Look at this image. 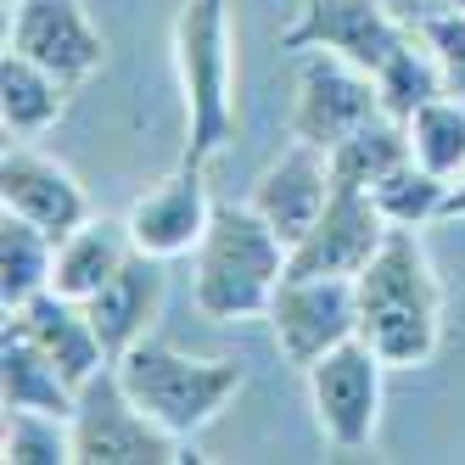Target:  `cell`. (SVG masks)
<instances>
[{
  "instance_id": "cell-1",
  "label": "cell",
  "mask_w": 465,
  "mask_h": 465,
  "mask_svg": "<svg viewBox=\"0 0 465 465\" xmlns=\"http://www.w3.org/2000/svg\"><path fill=\"white\" fill-rule=\"evenodd\" d=\"M359 286V337L387 371H426L443 348V281L415 224H392L381 252L353 275Z\"/></svg>"
},
{
  "instance_id": "cell-2",
  "label": "cell",
  "mask_w": 465,
  "mask_h": 465,
  "mask_svg": "<svg viewBox=\"0 0 465 465\" xmlns=\"http://www.w3.org/2000/svg\"><path fill=\"white\" fill-rule=\"evenodd\" d=\"M292 247L252 203H219L203 247L191 252V297L203 320L236 325L270 314L275 292L286 281Z\"/></svg>"
},
{
  "instance_id": "cell-3",
  "label": "cell",
  "mask_w": 465,
  "mask_h": 465,
  "mask_svg": "<svg viewBox=\"0 0 465 465\" xmlns=\"http://www.w3.org/2000/svg\"><path fill=\"white\" fill-rule=\"evenodd\" d=\"M174 74L185 95V163H208L236 141V6L185 0L174 12Z\"/></svg>"
},
{
  "instance_id": "cell-4",
  "label": "cell",
  "mask_w": 465,
  "mask_h": 465,
  "mask_svg": "<svg viewBox=\"0 0 465 465\" xmlns=\"http://www.w3.org/2000/svg\"><path fill=\"white\" fill-rule=\"evenodd\" d=\"M113 371L129 387V398L185 443L208 431L247 387V371L236 359H196L163 337H141L124 359H113Z\"/></svg>"
},
{
  "instance_id": "cell-5",
  "label": "cell",
  "mask_w": 465,
  "mask_h": 465,
  "mask_svg": "<svg viewBox=\"0 0 465 465\" xmlns=\"http://www.w3.org/2000/svg\"><path fill=\"white\" fill-rule=\"evenodd\" d=\"M68 426H74V465H196L203 460L185 438H174L169 426L152 420L129 398L113 364L79 387Z\"/></svg>"
},
{
  "instance_id": "cell-6",
  "label": "cell",
  "mask_w": 465,
  "mask_h": 465,
  "mask_svg": "<svg viewBox=\"0 0 465 465\" xmlns=\"http://www.w3.org/2000/svg\"><path fill=\"white\" fill-rule=\"evenodd\" d=\"M309 410L314 426L331 449L359 454L376 443V426H381V398H387V359L364 342L348 337L342 348H331L325 359H314L309 371Z\"/></svg>"
},
{
  "instance_id": "cell-7",
  "label": "cell",
  "mask_w": 465,
  "mask_h": 465,
  "mask_svg": "<svg viewBox=\"0 0 465 465\" xmlns=\"http://www.w3.org/2000/svg\"><path fill=\"white\" fill-rule=\"evenodd\" d=\"M381 113L387 107H381L371 68H359V62H348L342 51H325V45L297 51V74H292V135L297 141L331 152Z\"/></svg>"
},
{
  "instance_id": "cell-8",
  "label": "cell",
  "mask_w": 465,
  "mask_h": 465,
  "mask_svg": "<svg viewBox=\"0 0 465 465\" xmlns=\"http://www.w3.org/2000/svg\"><path fill=\"white\" fill-rule=\"evenodd\" d=\"M275 348L292 371H309L314 359L359 337V286L353 275H286L270 303Z\"/></svg>"
},
{
  "instance_id": "cell-9",
  "label": "cell",
  "mask_w": 465,
  "mask_h": 465,
  "mask_svg": "<svg viewBox=\"0 0 465 465\" xmlns=\"http://www.w3.org/2000/svg\"><path fill=\"white\" fill-rule=\"evenodd\" d=\"M213 191H208V169L203 163H185L174 174H163L157 185H146L135 203H129L124 224H129V242H135V252L146 258H191L196 247H203L208 224H213Z\"/></svg>"
},
{
  "instance_id": "cell-10",
  "label": "cell",
  "mask_w": 465,
  "mask_h": 465,
  "mask_svg": "<svg viewBox=\"0 0 465 465\" xmlns=\"http://www.w3.org/2000/svg\"><path fill=\"white\" fill-rule=\"evenodd\" d=\"M404 35H410V23H398L387 0H297L292 23L281 28V51L297 56L309 45H325L376 74L404 45Z\"/></svg>"
},
{
  "instance_id": "cell-11",
  "label": "cell",
  "mask_w": 465,
  "mask_h": 465,
  "mask_svg": "<svg viewBox=\"0 0 465 465\" xmlns=\"http://www.w3.org/2000/svg\"><path fill=\"white\" fill-rule=\"evenodd\" d=\"M6 51L35 56L40 68L62 74L74 90L84 79H95L102 62H107V40H102V28L90 23V12L79 0H12Z\"/></svg>"
},
{
  "instance_id": "cell-12",
  "label": "cell",
  "mask_w": 465,
  "mask_h": 465,
  "mask_svg": "<svg viewBox=\"0 0 465 465\" xmlns=\"http://www.w3.org/2000/svg\"><path fill=\"white\" fill-rule=\"evenodd\" d=\"M392 219L381 213V203L371 191H331L325 213L314 219V230L292 247L286 275H359L387 242Z\"/></svg>"
},
{
  "instance_id": "cell-13",
  "label": "cell",
  "mask_w": 465,
  "mask_h": 465,
  "mask_svg": "<svg viewBox=\"0 0 465 465\" xmlns=\"http://www.w3.org/2000/svg\"><path fill=\"white\" fill-rule=\"evenodd\" d=\"M0 213H17L62 242L68 230L90 219V196L68 163H56L23 141L17 146L6 141V157H0Z\"/></svg>"
},
{
  "instance_id": "cell-14",
  "label": "cell",
  "mask_w": 465,
  "mask_h": 465,
  "mask_svg": "<svg viewBox=\"0 0 465 465\" xmlns=\"http://www.w3.org/2000/svg\"><path fill=\"white\" fill-rule=\"evenodd\" d=\"M331 191H337V185H331V152H320V146L292 135V146L275 163H263V174L252 180L247 203L281 230L286 247H297L314 230V219L325 213Z\"/></svg>"
},
{
  "instance_id": "cell-15",
  "label": "cell",
  "mask_w": 465,
  "mask_h": 465,
  "mask_svg": "<svg viewBox=\"0 0 465 465\" xmlns=\"http://www.w3.org/2000/svg\"><path fill=\"white\" fill-rule=\"evenodd\" d=\"M163 303H169V275H163V258L135 252V258H129L124 270L84 303L95 337H102V348H107V359H124L141 337H152Z\"/></svg>"
},
{
  "instance_id": "cell-16",
  "label": "cell",
  "mask_w": 465,
  "mask_h": 465,
  "mask_svg": "<svg viewBox=\"0 0 465 465\" xmlns=\"http://www.w3.org/2000/svg\"><path fill=\"white\" fill-rule=\"evenodd\" d=\"M12 320L56 359V371L68 376L74 387H84L90 376H102L113 364L102 337H95V325H90V309L74 303V297H62V292H51V286L40 297H28L23 309H12Z\"/></svg>"
},
{
  "instance_id": "cell-17",
  "label": "cell",
  "mask_w": 465,
  "mask_h": 465,
  "mask_svg": "<svg viewBox=\"0 0 465 465\" xmlns=\"http://www.w3.org/2000/svg\"><path fill=\"white\" fill-rule=\"evenodd\" d=\"M135 258V242H129V224L124 219H84L79 230L56 242V270H51V292L74 297V303H90L124 263Z\"/></svg>"
},
{
  "instance_id": "cell-18",
  "label": "cell",
  "mask_w": 465,
  "mask_h": 465,
  "mask_svg": "<svg viewBox=\"0 0 465 465\" xmlns=\"http://www.w3.org/2000/svg\"><path fill=\"white\" fill-rule=\"evenodd\" d=\"M0 398H6V410H51V415H74L79 404V387L56 371V359L12 314L0 325Z\"/></svg>"
},
{
  "instance_id": "cell-19",
  "label": "cell",
  "mask_w": 465,
  "mask_h": 465,
  "mask_svg": "<svg viewBox=\"0 0 465 465\" xmlns=\"http://www.w3.org/2000/svg\"><path fill=\"white\" fill-rule=\"evenodd\" d=\"M68 90L74 84L40 68L35 56L6 51V62H0V124H6V141H40L51 124H62Z\"/></svg>"
},
{
  "instance_id": "cell-20",
  "label": "cell",
  "mask_w": 465,
  "mask_h": 465,
  "mask_svg": "<svg viewBox=\"0 0 465 465\" xmlns=\"http://www.w3.org/2000/svg\"><path fill=\"white\" fill-rule=\"evenodd\" d=\"M410 124L404 118H371L364 129H353L348 141L331 146V185H342V191H376L398 163H410Z\"/></svg>"
},
{
  "instance_id": "cell-21",
  "label": "cell",
  "mask_w": 465,
  "mask_h": 465,
  "mask_svg": "<svg viewBox=\"0 0 465 465\" xmlns=\"http://www.w3.org/2000/svg\"><path fill=\"white\" fill-rule=\"evenodd\" d=\"M56 270V236L17 213H0V309H23L28 297H40Z\"/></svg>"
},
{
  "instance_id": "cell-22",
  "label": "cell",
  "mask_w": 465,
  "mask_h": 465,
  "mask_svg": "<svg viewBox=\"0 0 465 465\" xmlns=\"http://www.w3.org/2000/svg\"><path fill=\"white\" fill-rule=\"evenodd\" d=\"M376 90H381V107L392 113V118H415L426 102H438V95H449V79H443V62H438V51L426 45V35L420 28H410L404 35V45H398L381 68H376Z\"/></svg>"
},
{
  "instance_id": "cell-23",
  "label": "cell",
  "mask_w": 465,
  "mask_h": 465,
  "mask_svg": "<svg viewBox=\"0 0 465 465\" xmlns=\"http://www.w3.org/2000/svg\"><path fill=\"white\" fill-rule=\"evenodd\" d=\"M410 152L420 169L443 174L449 185L465 174V102L460 95H438L410 118Z\"/></svg>"
},
{
  "instance_id": "cell-24",
  "label": "cell",
  "mask_w": 465,
  "mask_h": 465,
  "mask_svg": "<svg viewBox=\"0 0 465 465\" xmlns=\"http://www.w3.org/2000/svg\"><path fill=\"white\" fill-rule=\"evenodd\" d=\"M0 460L6 465H74V426L51 410H6L0 426Z\"/></svg>"
},
{
  "instance_id": "cell-25",
  "label": "cell",
  "mask_w": 465,
  "mask_h": 465,
  "mask_svg": "<svg viewBox=\"0 0 465 465\" xmlns=\"http://www.w3.org/2000/svg\"><path fill=\"white\" fill-rule=\"evenodd\" d=\"M376 203H381V213L392 219V224H431V219H443V203H449V180L443 174H431V169H420V163L410 157V163H398V169L371 191Z\"/></svg>"
},
{
  "instance_id": "cell-26",
  "label": "cell",
  "mask_w": 465,
  "mask_h": 465,
  "mask_svg": "<svg viewBox=\"0 0 465 465\" xmlns=\"http://www.w3.org/2000/svg\"><path fill=\"white\" fill-rule=\"evenodd\" d=\"M420 35H426V45L438 51V62H443L449 95H460V102H465V12L454 6V12H443V17L420 23Z\"/></svg>"
},
{
  "instance_id": "cell-27",
  "label": "cell",
  "mask_w": 465,
  "mask_h": 465,
  "mask_svg": "<svg viewBox=\"0 0 465 465\" xmlns=\"http://www.w3.org/2000/svg\"><path fill=\"white\" fill-rule=\"evenodd\" d=\"M387 6H392V17H398V23L420 28V23H431V17L454 12V0H387Z\"/></svg>"
},
{
  "instance_id": "cell-28",
  "label": "cell",
  "mask_w": 465,
  "mask_h": 465,
  "mask_svg": "<svg viewBox=\"0 0 465 465\" xmlns=\"http://www.w3.org/2000/svg\"><path fill=\"white\" fill-rule=\"evenodd\" d=\"M443 219H465V174L449 185V203H443Z\"/></svg>"
},
{
  "instance_id": "cell-29",
  "label": "cell",
  "mask_w": 465,
  "mask_h": 465,
  "mask_svg": "<svg viewBox=\"0 0 465 465\" xmlns=\"http://www.w3.org/2000/svg\"><path fill=\"white\" fill-rule=\"evenodd\" d=\"M454 6H460V12H465V0H454Z\"/></svg>"
}]
</instances>
